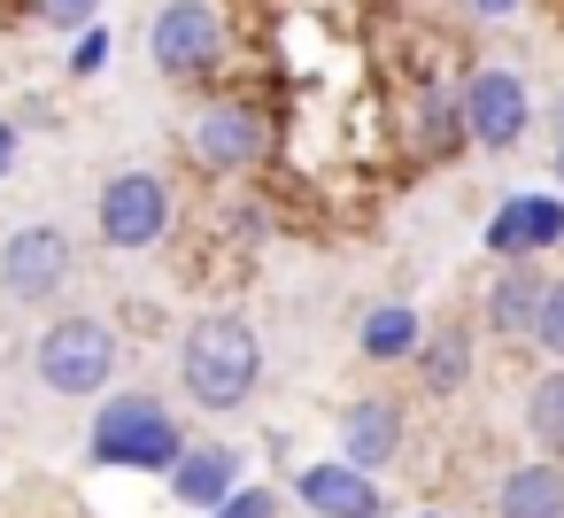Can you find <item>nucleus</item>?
Wrapping results in <instances>:
<instances>
[{
	"mask_svg": "<svg viewBox=\"0 0 564 518\" xmlns=\"http://www.w3.org/2000/svg\"><path fill=\"white\" fill-rule=\"evenodd\" d=\"M479 248H487V263H549L564 248V194L556 186L502 194L479 225Z\"/></svg>",
	"mask_w": 564,
	"mask_h": 518,
	"instance_id": "9d476101",
	"label": "nucleus"
},
{
	"mask_svg": "<svg viewBox=\"0 0 564 518\" xmlns=\"http://www.w3.org/2000/svg\"><path fill=\"white\" fill-rule=\"evenodd\" d=\"M178 155H186V171L194 179H209V186H248V179H263L271 171V155H279V109L256 94V86H209V94H194V109L178 117Z\"/></svg>",
	"mask_w": 564,
	"mask_h": 518,
	"instance_id": "f257e3e1",
	"label": "nucleus"
},
{
	"mask_svg": "<svg viewBox=\"0 0 564 518\" xmlns=\"http://www.w3.org/2000/svg\"><path fill=\"white\" fill-rule=\"evenodd\" d=\"M17 163H24V125L0 117V179H17Z\"/></svg>",
	"mask_w": 564,
	"mask_h": 518,
	"instance_id": "b1692460",
	"label": "nucleus"
},
{
	"mask_svg": "<svg viewBox=\"0 0 564 518\" xmlns=\"http://www.w3.org/2000/svg\"><path fill=\"white\" fill-rule=\"evenodd\" d=\"M518 425H525L533 456L564 464V364H541V371L525 379V395H518Z\"/></svg>",
	"mask_w": 564,
	"mask_h": 518,
	"instance_id": "a211bd4d",
	"label": "nucleus"
},
{
	"mask_svg": "<svg viewBox=\"0 0 564 518\" xmlns=\"http://www.w3.org/2000/svg\"><path fill=\"white\" fill-rule=\"evenodd\" d=\"M541 287H549V263H495V279L479 287V341L487 348H525L533 341V317H541Z\"/></svg>",
	"mask_w": 564,
	"mask_h": 518,
	"instance_id": "f8f14e48",
	"label": "nucleus"
},
{
	"mask_svg": "<svg viewBox=\"0 0 564 518\" xmlns=\"http://www.w3.org/2000/svg\"><path fill=\"white\" fill-rule=\"evenodd\" d=\"M541 364H564V271H549L541 287V317H533V341H525Z\"/></svg>",
	"mask_w": 564,
	"mask_h": 518,
	"instance_id": "aec40b11",
	"label": "nucleus"
},
{
	"mask_svg": "<svg viewBox=\"0 0 564 518\" xmlns=\"http://www.w3.org/2000/svg\"><path fill=\"white\" fill-rule=\"evenodd\" d=\"M556 194H564V117H556Z\"/></svg>",
	"mask_w": 564,
	"mask_h": 518,
	"instance_id": "393cba45",
	"label": "nucleus"
},
{
	"mask_svg": "<svg viewBox=\"0 0 564 518\" xmlns=\"http://www.w3.org/2000/svg\"><path fill=\"white\" fill-rule=\"evenodd\" d=\"M487 510H495V518H564V464H549V456L502 464Z\"/></svg>",
	"mask_w": 564,
	"mask_h": 518,
	"instance_id": "f3484780",
	"label": "nucleus"
},
{
	"mask_svg": "<svg viewBox=\"0 0 564 518\" xmlns=\"http://www.w3.org/2000/svg\"><path fill=\"white\" fill-rule=\"evenodd\" d=\"M417 341H425V310H417V302H371V310L356 317V356H364L371 371H410Z\"/></svg>",
	"mask_w": 564,
	"mask_h": 518,
	"instance_id": "dca6fc26",
	"label": "nucleus"
},
{
	"mask_svg": "<svg viewBox=\"0 0 564 518\" xmlns=\"http://www.w3.org/2000/svg\"><path fill=\"white\" fill-rule=\"evenodd\" d=\"M556 271H564V248H556Z\"/></svg>",
	"mask_w": 564,
	"mask_h": 518,
	"instance_id": "bb28decb",
	"label": "nucleus"
},
{
	"mask_svg": "<svg viewBox=\"0 0 564 518\" xmlns=\"http://www.w3.org/2000/svg\"><path fill=\"white\" fill-rule=\"evenodd\" d=\"M178 233V186L155 163H124L94 186V240L109 256H155Z\"/></svg>",
	"mask_w": 564,
	"mask_h": 518,
	"instance_id": "423d86ee",
	"label": "nucleus"
},
{
	"mask_svg": "<svg viewBox=\"0 0 564 518\" xmlns=\"http://www.w3.org/2000/svg\"><path fill=\"white\" fill-rule=\"evenodd\" d=\"M78 279V240L55 217H32L0 240V302L9 310H55Z\"/></svg>",
	"mask_w": 564,
	"mask_h": 518,
	"instance_id": "0eeeda50",
	"label": "nucleus"
},
{
	"mask_svg": "<svg viewBox=\"0 0 564 518\" xmlns=\"http://www.w3.org/2000/svg\"><path fill=\"white\" fill-rule=\"evenodd\" d=\"M240 479H248V456H240L232 441H186V456L163 472L171 503H178V510H194V518H209Z\"/></svg>",
	"mask_w": 564,
	"mask_h": 518,
	"instance_id": "2eb2a0df",
	"label": "nucleus"
},
{
	"mask_svg": "<svg viewBox=\"0 0 564 518\" xmlns=\"http://www.w3.org/2000/svg\"><path fill=\"white\" fill-rule=\"evenodd\" d=\"M186 418L178 402H163L155 387H109L86 418V464L94 472H132V479H163L186 456Z\"/></svg>",
	"mask_w": 564,
	"mask_h": 518,
	"instance_id": "7ed1b4c3",
	"label": "nucleus"
},
{
	"mask_svg": "<svg viewBox=\"0 0 564 518\" xmlns=\"http://www.w3.org/2000/svg\"><path fill=\"white\" fill-rule=\"evenodd\" d=\"M471 371H479V325H464V317L425 325V341H417V356H410L417 395H425V402H456V395L471 387Z\"/></svg>",
	"mask_w": 564,
	"mask_h": 518,
	"instance_id": "4468645a",
	"label": "nucleus"
},
{
	"mask_svg": "<svg viewBox=\"0 0 564 518\" xmlns=\"http://www.w3.org/2000/svg\"><path fill=\"white\" fill-rule=\"evenodd\" d=\"M109 63H117V32L94 17L86 32H70V47H63V78L70 86H94V78H109Z\"/></svg>",
	"mask_w": 564,
	"mask_h": 518,
	"instance_id": "6ab92c4d",
	"label": "nucleus"
},
{
	"mask_svg": "<svg viewBox=\"0 0 564 518\" xmlns=\"http://www.w3.org/2000/svg\"><path fill=\"white\" fill-rule=\"evenodd\" d=\"M263 371H271V356H263L256 317H240V310H194L178 325V395L194 410H209V418L248 410L256 387H263Z\"/></svg>",
	"mask_w": 564,
	"mask_h": 518,
	"instance_id": "f03ea898",
	"label": "nucleus"
},
{
	"mask_svg": "<svg viewBox=\"0 0 564 518\" xmlns=\"http://www.w3.org/2000/svg\"><path fill=\"white\" fill-rule=\"evenodd\" d=\"M232 17H225V0H163V9L148 17V63L155 78L186 86V94H209L232 78Z\"/></svg>",
	"mask_w": 564,
	"mask_h": 518,
	"instance_id": "39448f33",
	"label": "nucleus"
},
{
	"mask_svg": "<svg viewBox=\"0 0 564 518\" xmlns=\"http://www.w3.org/2000/svg\"><path fill=\"white\" fill-rule=\"evenodd\" d=\"M464 94V132H471V155H518L525 132H533V86L525 71L510 63H471L456 78Z\"/></svg>",
	"mask_w": 564,
	"mask_h": 518,
	"instance_id": "6e6552de",
	"label": "nucleus"
},
{
	"mask_svg": "<svg viewBox=\"0 0 564 518\" xmlns=\"http://www.w3.org/2000/svg\"><path fill=\"white\" fill-rule=\"evenodd\" d=\"M464 17L471 24H518V17H533V0H464Z\"/></svg>",
	"mask_w": 564,
	"mask_h": 518,
	"instance_id": "5701e85b",
	"label": "nucleus"
},
{
	"mask_svg": "<svg viewBox=\"0 0 564 518\" xmlns=\"http://www.w3.org/2000/svg\"><path fill=\"white\" fill-rule=\"evenodd\" d=\"M17 17L40 24V32H63V40H70V32H86V24L101 17V0H17Z\"/></svg>",
	"mask_w": 564,
	"mask_h": 518,
	"instance_id": "412c9836",
	"label": "nucleus"
},
{
	"mask_svg": "<svg viewBox=\"0 0 564 518\" xmlns=\"http://www.w3.org/2000/svg\"><path fill=\"white\" fill-rule=\"evenodd\" d=\"M394 140H402V155H410L417 171L464 163V155H471V132H464V94H456V78H417V86H402Z\"/></svg>",
	"mask_w": 564,
	"mask_h": 518,
	"instance_id": "1a4fd4ad",
	"label": "nucleus"
},
{
	"mask_svg": "<svg viewBox=\"0 0 564 518\" xmlns=\"http://www.w3.org/2000/svg\"><path fill=\"white\" fill-rule=\"evenodd\" d=\"M209 518H279V487H271V479H240Z\"/></svg>",
	"mask_w": 564,
	"mask_h": 518,
	"instance_id": "4be33fe9",
	"label": "nucleus"
},
{
	"mask_svg": "<svg viewBox=\"0 0 564 518\" xmlns=\"http://www.w3.org/2000/svg\"><path fill=\"white\" fill-rule=\"evenodd\" d=\"M286 487L310 518H387V479L356 472L348 456H310V464H294Z\"/></svg>",
	"mask_w": 564,
	"mask_h": 518,
	"instance_id": "ddd939ff",
	"label": "nucleus"
},
{
	"mask_svg": "<svg viewBox=\"0 0 564 518\" xmlns=\"http://www.w3.org/2000/svg\"><path fill=\"white\" fill-rule=\"evenodd\" d=\"M117 371H124V333L101 310H63L32 341V379L55 402H101L117 387Z\"/></svg>",
	"mask_w": 564,
	"mask_h": 518,
	"instance_id": "20e7f679",
	"label": "nucleus"
},
{
	"mask_svg": "<svg viewBox=\"0 0 564 518\" xmlns=\"http://www.w3.org/2000/svg\"><path fill=\"white\" fill-rule=\"evenodd\" d=\"M410 518H448V510H410Z\"/></svg>",
	"mask_w": 564,
	"mask_h": 518,
	"instance_id": "a878e982",
	"label": "nucleus"
},
{
	"mask_svg": "<svg viewBox=\"0 0 564 518\" xmlns=\"http://www.w3.org/2000/svg\"><path fill=\"white\" fill-rule=\"evenodd\" d=\"M340 456H348L356 472L387 479V472L410 456V402H402L394 387L348 395V410H340Z\"/></svg>",
	"mask_w": 564,
	"mask_h": 518,
	"instance_id": "9b49d317",
	"label": "nucleus"
}]
</instances>
